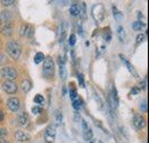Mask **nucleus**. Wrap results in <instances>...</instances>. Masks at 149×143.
<instances>
[{
	"instance_id": "32",
	"label": "nucleus",
	"mask_w": 149,
	"mask_h": 143,
	"mask_svg": "<svg viewBox=\"0 0 149 143\" xmlns=\"http://www.w3.org/2000/svg\"><path fill=\"white\" fill-rule=\"evenodd\" d=\"M78 81H79L80 87H85V83H84V76H83V74H79V76H78Z\"/></svg>"
},
{
	"instance_id": "2",
	"label": "nucleus",
	"mask_w": 149,
	"mask_h": 143,
	"mask_svg": "<svg viewBox=\"0 0 149 143\" xmlns=\"http://www.w3.org/2000/svg\"><path fill=\"white\" fill-rule=\"evenodd\" d=\"M6 49H7V53L9 54V56L14 60H17L19 56H21V46H19L17 42L15 41H9L6 46Z\"/></svg>"
},
{
	"instance_id": "17",
	"label": "nucleus",
	"mask_w": 149,
	"mask_h": 143,
	"mask_svg": "<svg viewBox=\"0 0 149 143\" xmlns=\"http://www.w3.org/2000/svg\"><path fill=\"white\" fill-rule=\"evenodd\" d=\"M120 57H122V61H123V63H124V64L127 67V70H129V71H130L131 73L133 74V76H135V77H136V76H138V73H136V71L134 70V68L132 67V64H131V63L129 62V61H127V60H125L123 56H120Z\"/></svg>"
},
{
	"instance_id": "10",
	"label": "nucleus",
	"mask_w": 149,
	"mask_h": 143,
	"mask_svg": "<svg viewBox=\"0 0 149 143\" xmlns=\"http://www.w3.org/2000/svg\"><path fill=\"white\" fill-rule=\"evenodd\" d=\"M67 36V24L65 23H62L58 28V41L62 42Z\"/></svg>"
},
{
	"instance_id": "23",
	"label": "nucleus",
	"mask_w": 149,
	"mask_h": 143,
	"mask_svg": "<svg viewBox=\"0 0 149 143\" xmlns=\"http://www.w3.org/2000/svg\"><path fill=\"white\" fill-rule=\"evenodd\" d=\"M33 101H35V103H37V104H42V103H44V96L40 95V94H37V95L35 96Z\"/></svg>"
},
{
	"instance_id": "12",
	"label": "nucleus",
	"mask_w": 149,
	"mask_h": 143,
	"mask_svg": "<svg viewBox=\"0 0 149 143\" xmlns=\"http://www.w3.org/2000/svg\"><path fill=\"white\" fill-rule=\"evenodd\" d=\"M10 19H12V13L10 12H8V10H2L1 12V14H0V21L5 22L6 24H9Z\"/></svg>"
},
{
	"instance_id": "14",
	"label": "nucleus",
	"mask_w": 149,
	"mask_h": 143,
	"mask_svg": "<svg viewBox=\"0 0 149 143\" xmlns=\"http://www.w3.org/2000/svg\"><path fill=\"white\" fill-rule=\"evenodd\" d=\"M31 87H32V84H31L30 80H28V79L22 80V83H21V90H22V92L28 93L29 90H31Z\"/></svg>"
},
{
	"instance_id": "20",
	"label": "nucleus",
	"mask_w": 149,
	"mask_h": 143,
	"mask_svg": "<svg viewBox=\"0 0 149 143\" xmlns=\"http://www.w3.org/2000/svg\"><path fill=\"white\" fill-rule=\"evenodd\" d=\"M44 60H45V55H44L42 53H40V52L36 54V56H35V58H33V61H35V63H36V64L41 63Z\"/></svg>"
},
{
	"instance_id": "13",
	"label": "nucleus",
	"mask_w": 149,
	"mask_h": 143,
	"mask_svg": "<svg viewBox=\"0 0 149 143\" xmlns=\"http://www.w3.org/2000/svg\"><path fill=\"white\" fill-rule=\"evenodd\" d=\"M56 128H57V125H56V124H51V125H48L47 128L45 129V135H49V136H54V137H55Z\"/></svg>"
},
{
	"instance_id": "24",
	"label": "nucleus",
	"mask_w": 149,
	"mask_h": 143,
	"mask_svg": "<svg viewBox=\"0 0 149 143\" xmlns=\"http://www.w3.org/2000/svg\"><path fill=\"white\" fill-rule=\"evenodd\" d=\"M28 26H29V25H22V26H21V30H19V36H21V37L26 36V31H28Z\"/></svg>"
},
{
	"instance_id": "27",
	"label": "nucleus",
	"mask_w": 149,
	"mask_h": 143,
	"mask_svg": "<svg viewBox=\"0 0 149 143\" xmlns=\"http://www.w3.org/2000/svg\"><path fill=\"white\" fill-rule=\"evenodd\" d=\"M31 111H32V113H35V115H39V113L42 111V109H41V107H39V106H35V107H32Z\"/></svg>"
},
{
	"instance_id": "6",
	"label": "nucleus",
	"mask_w": 149,
	"mask_h": 143,
	"mask_svg": "<svg viewBox=\"0 0 149 143\" xmlns=\"http://www.w3.org/2000/svg\"><path fill=\"white\" fill-rule=\"evenodd\" d=\"M7 107L10 111L13 112H16L19 111V100L17 97H10L8 101H7Z\"/></svg>"
},
{
	"instance_id": "28",
	"label": "nucleus",
	"mask_w": 149,
	"mask_h": 143,
	"mask_svg": "<svg viewBox=\"0 0 149 143\" xmlns=\"http://www.w3.org/2000/svg\"><path fill=\"white\" fill-rule=\"evenodd\" d=\"M44 139H45L46 143H53L55 141V137L54 136H49V135H45V134H44Z\"/></svg>"
},
{
	"instance_id": "22",
	"label": "nucleus",
	"mask_w": 149,
	"mask_h": 143,
	"mask_svg": "<svg viewBox=\"0 0 149 143\" xmlns=\"http://www.w3.org/2000/svg\"><path fill=\"white\" fill-rule=\"evenodd\" d=\"M72 107H74V109H76V110H79V109L81 108V100L77 97L74 101H72Z\"/></svg>"
},
{
	"instance_id": "21",
	"label": "nucleus",
	"mask_w": 149,
	"mask_h": 143,
	"mask_svg": "<svg viewBox=\"0 0 149 143\" xmlns=\"http://www.w3.org/2000/svg\"><path fill=\"white\" fill-rule=\"evenodd\" d=\"M92 136H93V132H92V129H87L86 132H84V139L86 140V141H90L91 139H92Z\"/></svg>"
},
{
	"instance_id": "3",
	"label": "nucleus",
	"mask_w": 149,
	"mask_h": 143,
	"mask_svg": "<svg viewBox=\"0 0 149 143\" xmlns=\"http://www.w3.org/2000/svg\"><path fill=\"white\" fill-rule=\"evenodd\" d=\"M92 16H93V18L97 23H101L104 19V17H106V10H104L103 5H101V3L94 5L93 8H92Z\"/></svg>"
},
{
	"instance_id": "30",
	"label": "nucleus",
	"mask_w": 149,
	"mask_h": 143,
	"mask_svg": "<svg viewBox=\"0 0 149 143\" xmlns=\"http://www.w3.org/2000/svg\"><path fill=\"white\" fill-rule=\"evenodd\" d=\"M7 136V129L6 128H0V140H3Z\"/></svg>"
},
{
	"instance_id": "7",
	"label": "nucleus",
	"mask_w": 149,
	"mask_h": 143,
	"mask_svg": "<svg viewBox=\"0 0 149 143\" xmlns=\"http://www.w3.org/2000/svg\"><path fill=\"white\" fill-rule=\"evenodd\" d=\"M29 124V116L26 112H22L19 113V116L17 117V125L19 127H26Z\"/></svg>"
},
{
	"instance_id": "34",
	"label": "nucleus",
	"mask_w": 149,
	"mask_h": 143,
	"mask_svg": "<svg viewBox=\"0 0 149 143\" xmlns=\"http://www.w3.org/2000/svg\"><path fill=\"white\" fill-rule=\"evenodd\" d=\"M145 39H146V36H145V35H139V36L136 37V44L142 42Z\"/></svg>"
},
{
	"instance_id": "43",
	"label": "nucleus",
	"mask_w": 149,
	"mask_h": 143,
	"mask_svg": "<svg viewBox=\"0 0 149 143\" xmlns=\"http://www.w3.org/2000/svg\"><path fill=\"white\" fill-rule=\"evenodd\" d=\"M90 143H93V142H90Z\"/></svg>"
},
{
	"instance_id": "31",
	"label": "nucleus",
	"mask_w": 149,
	"mask_h": 143,
	"mask_svg": "<svg viewBox=\"0 0 149 143\" xmlns=\"http://www.w3.org/2000/svg\"><path fill=\"white\" fill-rule=\"evenodd\" d=\"M68 42H69V45H70V46H74V44H76V36H74V35H70Z\"/></svg>"
},
{
	"instance_id": "16",
	"label": "nucleus",
	"mask_w": 149,
	"mask_h": 143,
	"mask_svg": "<svg viewBox=\"0 0 149 143\" xmlns=\"http://www.w3.org/2000/svg\"><path fill=\"white\" fill-rule=\"evenodd\" d=\"M69 13H70L71 16H78V15H80V12H79V5H78V3L71 5L70 8H69Z\"/></svg>"
},
{
	"instance_id": "29",
	"label": "nucleus",
	"mask_w": 149,
	"mask_h": 143,
	"mask_svg": "<svg viewBox=\"0 0 149 143\" xmlns=\"http://www.w3.org/2000/svg\"><path fill=\"white\" fill-rule=\"evenodd\" d=\"M69 95H70V99L72 100V101H74L76 99H77V92H76V90H69Z\"/></svg>"
},
{
	"instance_id": "4",
	"label": "nucleus",
	"mask_w": 149,
	"mask_h": 143,
	"mask_svg": "<svg viewBox=\"0 0 149 143\" xmlns=\"http://www.w3.org/2000/svg\"><path fill=\"white\" fill-rule=\"evenodd\" d=\"M0 74L3 79H6V81H13L17 78V71L15 69H13L12 67H5L1 69Z\"/></svg>"
},
{
	"instance_id": "15",
	"label": "nucleus",
	"mask_w": 149,
	"mask_h": 143,
	"mask_svg": "<svg viewBox=\"0 0 149 143\" xmlns=\"http://www.w3.org/2000/svg\"><path fill=\"white\" fill-rule=\"evenodd\" d=\"M1 33L6 37H10L13 35V26L10 24H5V26L1 29Z\"/></svg>"
},
{
	"instance_id": "19",
	"label": "nucleus",
	"mask_w": 149,
	"mask_h": 143,
	"mask_svg": "<svg viewBox=\"0 0 149 143\" xmlns=\"http://www.w3.org/2000/svg\"><path fill=\"white\" fill-rule=\"evenodd\" d=\"M117 35H118V37H119V39H120L122 42L125 41V31H124V29H123L122 26H118V28H117Z\"/></svg>"
},
{
	"instance_id": "39",
	"label": "nucleus",
	"mask_w": 149,
	"mask_h": 143,
	"mask_svg": "<svg viewBox=\"0 0 149 143\" xmlns=\"http://www.w3.org/2000/svg\"><path fill=\"white\" fill-rule=\"evenodd\" d=\"M5 57H6V55H0V63H3V61H5ZM7 58V57H6Z\"/></svg>"
},
{
	"instance_id": "33",
	"label": "nucleus",
	"mask_w": 149,
	"mask_h": 143,
	"mask_svg": "<svg viewBox=\"0 0 149 143\" xmlns=\"http://www.w3.org/2000/svg\"><path fill=\"white\" fill-rule=\"evenodd\" d=\"M15 1L14 0H2L1 1V3L3 5V6H10V5H13Z\"/></svg>"
},
{
	"instance_id": "40",
	"label": "nucleus",
	"mask_w": 149,
	"mask_h": 143,
	"mask_svg": "<svg viewBox=\"0 0 149 143\" xmlns=\"http://www.w3.org/2000/svg\"><path fill=\"white\" fill-rule=\"evenodd\" d=\"M3 118H5V115H3V112L0 110V121H2V120H3Z\"/></svg>"
},
{
	"instance_id": "44",
	"label": "nucleus",
	"mask_w": 149,
	"mask_h": 143,
	"mask_svg": "<svg viewBox=\"0 0 149 143\" xmlns=\"http://www.w3.org/2000/svg\"><path fill=\"white\" fill-rule=\"evenodd\" d=\"M0 23H1V21H0Z\"/></svg>"
},
{
	"instance_id": "36",
	"label": "nucleus",
	"mask_w": 149,
	"mask_h": 143,
	"mask_svg": "<svg viewBox=\"0 0 149 143\" xmlns=\"http://www.w3.org/2000/svg\"><path fill=\"white\" fill-rule=\"evenodd\" d=\"M140 109L142 110V111H147V100H145V101H142V103H141V106H140Z\"/></svg>"
},
{
	"instance_id": "1",
	"label": "nucleus",
	"mask_w": 149,
	"mask_h": 143,
	"mask_svg": "<svg viewBox=\"0 0 149 143\" xmlns=\"http://www.w3.org/2000/svg\"><path fill=\"white\" fill-rule=\"evenodd\" d=\"M42 76L46 79H51L54 76V61L52 57H47L44 60L42 65Z\"/></svg>"
},
{
	"instance_id": "37",
	"label": "nucleus",
	"mask_w": 149,
	"mask_h": 143,
	"mask_svg": "<svg viewBox=\"0 0 149 143\" xmlns=\"http://www.w3.org/2000/svg\"><path fill=\"white\" fill-rule=\"evenodd\" d=\"M81 127H83V131H84V132H86V131L88 129V126H87V123H86L85 120H81Z\"/></svg>"
},
{
	"instance_id": "26",
	"label": "nucleus",
	"mask_w": 149,
	"mask_h": 143,
	"mask_svg": "<svg viewBox=\"0 0 149 143\" xmlns=\"http://www.w3.org/2000/svg\"><path fill=\"white\" fill-rule=\"evenodd\" d=\"M55 119H56V124H61V121H62V113H61V111H60V110H57V111H56Z\"/></svg>"
},
{
	"instance_id": "35",
	"label": "nucleus",
	"mask_w": 149,
	"mask_h": 143,
	"mask_svg": "<svg viewBox=\"0 0 149 143\" xmlns=\"http://www.w3.org/2000/svg\"><path fill=\"white\" fill-rule=\"evenodd\" d=\"M33 35V28L32 26H28V31H26V36L29 37V38H31Z\"/></svg>"
},
{
	"instance_id": "8",
	"label": "nucleus",
	"mask_w": 149,
	"mask_h": 143,
	"mask_svg": "<svg viewBox=\"0 0 149 143\" xmlns=\"http://www.w3.org/2000/svg\"><path fill=\"white\" fill-rule=\"evenodd\" d=\"M133 125L136 129H142L146 126V120L141 116H135L134 119H133Z\"/></svg>"
},
{
	"instance_id": "11",
	"label": "nucleus",
	"mask_w": 149,
	"mask_h": 143,
	"mask_svg": "<svg viewBox=\"0 0 149 143\" xmlns=\"http://www.w3.org/2000/svg\"><path fill=\"white\" fill-rule=\"evenodd\" d=\"M67 68H65V65H64V60L62 58H60V77H61V79L62 80H65L67 79Z\"/></svg>"
},
{
	"instance_id": "25",
	"label": "nucleus",
	"mask_w": 149,
	"mask_h": 143,
	"mask_svg": "<svg viewBox=\"0 0 149 143\" xmlns=\"http://www.w3.org/2000/svg\"><path fill=\"white\" fill-rule=\"evenodd\" d=\"M79 12H80V15H84L86 13V5H85V2H80L79 3Z\"/></svg>"
},
{
	"instance_id": "42",
	"label": "nucleus",
	"mask_w": 149,
	"mask_h": 143,
	"mask_svg": "<svg viewBox=\"0 0 149 143\" xmlns=\"http://www.w3.org/2000/svg\"><path fill=\"white\" fill-rule=\"evenodd\" d=\"M0 104H1V99H0Z\"/></svg>"
},
{
	"instance_id": "9",
	"label": "nucleus",
	"mask_w": 149,
	"mask_h": 143,
	"mask_svg": "<svg viewBox=\"0 0 149 143\" xmlns=\"http://www.w3.org/2000/svg\"><path fill=\"white\" fill-rule=\"evenodd\" d=\"M15 139L19 142H25V141H28L30 139V135L24 131H17L15 133Z\"/></svg>"
},
{
	"instance_id": "5",
	"label": "nucleus",
	"mask_w": 149,
	"mask_h": 143,
	"mask_svg": "<svg viewBox=\"0 0 149 143\" xmlns=\"http://www.w3.org/2000/svg\"><path fill=\"white\" fill-rule=\"evenodd\" d=\"M2 90L7 94H15L17 92V85L13 81H5L2 84Z\"/></svg>"
},
{
	"instance_id": "41",
	"label": "nucleus",
	"mask_w": 149,
	"mask_h": 143,
	"mask_svg": "<svg viewBox=\"0 0 149 143\" xmlns=\"http://www.w3.org/2000/svg\"><path fill=\"white\" fill-rule=\"evenodd\" d=\"M0 143H9V142L6 141V140H0Z\"/></svg>"
},
{
	"instance_id": "18",
	"label": "nucleus",
	"mask_w": 149,
	"mask_h": 143,
	"mask_svg": "<svg viewBox=\"0 0 149 143\" xmlns=\"http://www.w3.org/2000/svg\"><path fill=\"white\" fill-rule=\"evenodd\" d=\"M145 26H146V24L142 23V22H140V21H135V22L132 23V28H133L135 31H140V30H142Z\"/></svg>"
},
{
	"instance_id": "38",
	"label": "nucleus",
	"mask_w": 149,
	"mask_h": 143,
	"mask_svg": "<svg viewBox=\"0 0 149 143\" xmlns=\"http://www.w3.org/2000/svg\"><path fill=\"white\" fill-rule=\"evenodd\" d=\"M139 88H136V87H134V88H132V90H131V94L133 95V94H138L139 93Z\"/></svg>"
}]
</instances>
